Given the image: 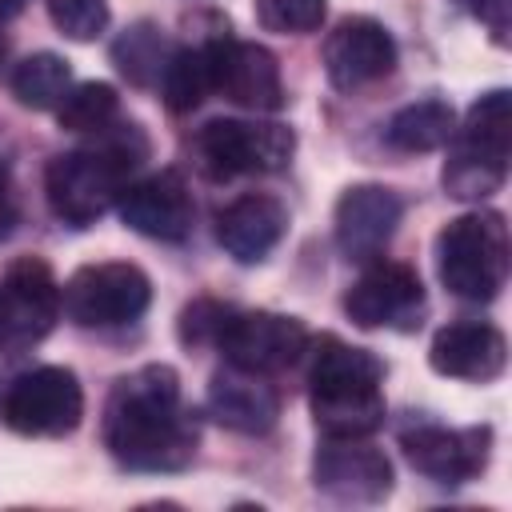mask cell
<instances>
[{"instance_id": "22", "label": "cell", "mask_w": 512, "mask_h": 512, "mask_svg": "<svg viewBox=\"0 0 512 512\" xmlns=\"http://www.w3.org/2000/svg\"><path fill=\"white\" fill-rule=\"evenodd\" d=\"M72 88V68L56 52H32L12 68V96L24 108H56Z\"/></svg>"}, {"instance_id": "10", "label": "cell", "mask_w": 512, "mask_h": 512, "mask_svg": "<svg viewBox=\"0 0 512 512\" xmlns=\"http://www.w3.org/2000/svg\"><path fill=\"white\" fill-rule=\"evenodd\" d=\"M216 344L232 368L268 376L300 360V352L308 348V328L296 316L280 312H228Z\"/></svg>"}, {"instance_id": "13", "label": "cell", "mask_w": 512, "mask_h": 512, "mask_svg": "<svg viewBox=\"0 0 512 512\" xmlns=\"http://www.w3.org/2000/svg\"><path fill=\"white\" fill-rule=\"evenodd\" d=\"M312 476H316V488L340 504H376L392 488L388 456L364 436H324Z\"/></svg>"}, {"instance_id": "4", "label": "cell", "mask_w": 512, "mask_h": 512, "mask_svg": "<svg viewBox=\"0 0 512 512\" xmlns=\"http://www.w3.org/2000/svg\"><path fill=\"white\" fill-rule=\"evenodd\" d=\"M452 156L444 160V188L456 200H484L492 196L508 176L512 156V96L504 88H492L468 108L464 128L452 132Z\"/></svg>"}, {"instance_id": "17", "label": "cell", "mask_w": 512, "mask_h": 512, "mask_svg": "<svg viewBox=\"0 0 512 512\" xmlns=\"http://www.w3.org/2000/svg\"><path fill=\"white\" fill-rule=\"evenodd\" d=\"M404 204L384 184H352L336 200V248L348 260H372L392 240Z\"/></svg>"}, {"instance_id": "9", "label": "cell", "mask_w": 512, "mask_h": 512, "mask_svg": "<svg viewBox=\"0 0 512 512\" xmlns=\"http://www.w3.org/2000/svg\"><path fill=\"white\" fill-rule=\"evenodd\" d=\"M60 284L40 256H24L0 276V352H20L52 332Z\"/></svg>"}, {"instance_id": "14", "label": "cell", "mask_w": 512, "mask_h": 512, "mask_svg": "<svg viewBox=\"0 0 512 512\" xmlns=\"http://www.w3.org/2000/svg\"><path fill=\"white\" fill-rule=\"evenodd\" d=\"M400 448L408 464L436 480V484H468L484 472L492 428H444V424H416L400 436Z\"/></svg>"}, {"instance_id": "20", "label": "cell", "mask_w": 512, "mask_h": 512, "mask_svg": "<svg viewBox=\"0 0 512 512\" xmlns=\"http://www.w3.org/2000/svg\"><path fill=\"white\" fill-rule=\"evenodd\" d=\"M208 412L232 432L264 436L280 416V400H276L272 384H264L260 372H244V368L228 364L208 384Z\"/></svg>"}, {"instance_id": "33", "label": "cell", "mask_w": 512, "mask_h": 512, "mask_svg": "<svg viewBox=\"0 0 512 512\" xmlns=\"http://www.w3.org/2000/svg\"><path fill=\"white\" fill-rule=\"evenodd\" d=\"M0 64H4V40H0Z\"/></svg>"}, {"instance_id": "26", "label": "cell", "mask_w": 512, "mask_h": 512, "mask_svg": "<svg viewBox=\"0 0 512 512\" xmlns=\"http://www.w3.org/2000/svg\"><path fill=\"white\" fill-rule=\"evenodd\" d=\"M256 20L268 32H284V36H300V32H316L324 20V0H256Z\"/></svg>"}, {"instance_id": "28", "label": "cell", "mask_w": 512, "mask_h": 512, "mask_svg": "<svg viewBox=\"0 0 512 512\" xmlns=\"http://www.w3.org/2000/svg\"><path fill=\"white\" fill-rule=\"evenodd\" d=\"M224 316H228V308H220V304H212V300H196V304H188V308H184L180 336H184L188 344L216 340V336H220V328H224Z\"/></svg>"}, {"instance_id": "1", "label": "cell", "mask_w": 512, "mask_h": 512, "mask_svg": "<svg viewBox=\"0 0 512 512\" xmlns=\"http://www.w3.org/2000/svg\"><path fill=\"white\" fill-rule=\"evenodd\" d=\"M104 448L132 472H180L196 452V424L180 404V376L144 364L120 376L104 404Z\"/></svg>"}, {"instance_id": "25", "label": "cell", "mask_w": 512, "mask_h": 512, "mask_svg": "<svg viewBox=\"0 0 512 512\" xmlns=\"http://www.w3.org/2000/svg\"><path fill=\"white\" fill-rule=\"evenodd\" d=\"M112 56H116V64H120V72H124L128 80L152 84V80H160V72H164V64H168L172 52L164 48V36H160L152 24H136V28H128V32L116 40Z\"/></svg>"}, {"instance_id": "29", "label": "cell", "mask_w": 512, "mask_h": 512, "mask_svg": "<svg viewBox=\"0 0 512 512\" xmlns=\"http://www.w3.org/2000/svg\"><path fill=\"white\" fill-rule=\"evenodd\" d=\"M472 16H476V20H484V28L492 32V40H496V44H508V28H512V0H480Z\"/></svg>"}, {"instance_id": "15", "label": "cell", "mask_w": 512, "mask_h": 512, "mask_svg": "<svg viewBox=\"0 0 512 512\" xmlns=\"http://www.w3.org/2000/svg\"><path fill=\"white\" fill-rule=\"evenodd\" d=\"M396 68V40L368 16L340 20L324 40V72L340 92L368 88Z\"/></svg>"}, {"instance_id": "18", "label": "cell", "mask_w": 512, "mask_h": 512, "mask_svg": "<svg viewBox=\"0 0 512 512\" xmlns=\"http://www.w3.org/2000/svg\"><path fill=\"white\" fill-rule=\"evenodd\" d=\"M428 364L440 376L452 380H472V384H488L504 372L508 364V340L500 328L480 324V320H464V324H448L432 336L428 348Z\"/></svg>"}, {"instance_id": "23", "label": "cell", "mask_w": 512, "mask_h": 512, "mask_svg": "<svg viewBox=\"0 0 512 512\" xmlns=\"http://www.w3.org/2000/svg\"><path fill=\"white\" fill-rule=\"evenodd\" d=\"M160 88H164L168 112H192V108H200V100L212 92L204 48H180V52H172L168 64H164V72H160Z\"/></svg>"}, {"instance_id": "21", "label": "cell", "mask_w": 512, "mask_h": 512, "mask_svg": "<svg viewBox=\"0 0 512 512\" xmlns=\"http://www.w3.org/2000/svg\"><path fill=\"white\" fill-rule=\"evenodd\" d=\"M452 132H456V112L440 96H428V100H416V104L400 108L384 128L388 144L400 148V152H432V148L448 144Z\"/></svg>"}, {"instance_id": "2", "label": "cell", "mask_w": 512, "mask_h": 512, "mask_svg": "<svg viewBox=\"0 0 512 512\" xmlns=\"http://www.w3.org/2000/svg\"><path fill=\"white\" fill-rule=\"evenodd\" d=\"M100 140L88 148H72L48 160L44 168V196L48 208L72 224V228H88L96 224L112 204H120L132 168L144 160L148 144L140 136L136 124H120V128H104L96 132Z\"/></svg>"}, {"instance_id": "5", "label": "cell", "mask_w": 512, "mask_h": 512, "mask_svg": "<svg viewBox=\"0 0 512 512\" xmlns=\"http://www.w3.org/2000/svg\"><path fill=\"white\" fill-rule=\"evenodd\" d=\"M440 284L460 300H492L508 280V224L500 212H464L436 236Z\"/></svg>"}, {"instance_id": "7", "label": "cell", "mask_w": 512, "mask_h": 512, "mask_svg": "<svg viewBox=\"0 0 512 512\" xmlns=\"http://www.w3.org/2000/svg\"><path fill=\"white\" fill-rule=\"evenodd\" d=\"M152 280L128 260L84 264L60 288V308L80 328H120L148 312Z\"/></svg>"}, {"instance_id": "19", "label": "cell", "mask_w": 512, "mask_h": 512, "mask_svg": "<svg viewBox=\"0 0 512 512\" xmlns=\"http://www.w3.org/2000/svg\"><path fill=\"white\" fill-rule=\"evenodd\" d=\"M288 232V208L268 192H244L216 216L220 248L240 264H260Z\"/></svg>"}, {"instance_id": "32", "label": "cell", "mask_w": 512, "mask_h": 512, "mask_svg": "<svg viewBox=\"0 0 512 512\" xmlns=\"http://www.w3.org/2000/svg\"><path fill=\"white\" fill-rule=\"evenodd\" d=\"M456 4H464L468 12H476V4H480V0H456Z\"/></svg>"}, {"instance_id": "3", "label": "cell", "mask_w": 512, "mask_h": 512, "mask_svg": "<svg viewBox=\"0 0 512 512\" xmlns=\"http://www.w3.org/2000/svg\"><path fill=\"white\" fill-rule=\"evenodd\" d=\"M384 364L368 348L320 336L308 368V400L324 436H368L384 424Z\"/></svg>"}, {"instance_id": "24", "label": "cell", "mask_w": 512, "mask_h": 512, "mask_svg": "<svg viewBox=\"0 0 512 512\" xmlns=\"http://www.w3.org/2000/svg\"><path fill=\"white\" fill-rule=\"evenodd\" d=\"M116 108H120L116 88L104 80H88L68 88V96L56 104V120L68 132H104L116 124Z\"/></svg>"}, {"instance_id": "8", "label": "cell", "mask_w": 512, "mask_h": 512, "mask_svg": "<svg viewBox=\"0 0 512 512\" xmlns=\"http://www.w3.org/2000/svg\"><path fill=\"white\" fill-rule=\"evenodd\" d=\"M0 416L20 436H64L84 416V392L68 368L44 364L12 380Z\"/></svg>"}, {"instance_id": "31", "label": "cell", "mask_w": 512, "mask_h": 512, "mask_svg": "<svg viewBox=\"0 0 512 512\" xmlns=\"http://www.w3.org/2000/svg\"><path fill=\"white\" fill-rule=\"evenodd\" d=\"M24 4H28V0H0V16H16Z\"/></svg>"}, {"instance_id": "11", "label": "cell", "mask_w": 512, "mask_h": 512, "mask_svg": "<svg viewBox=\"0 0 512 512\" xmlns=\"http://www.w3.org/2000/svg\"><path fill=\"white\" fill-rule=\"evenodd\" d=\"M204 56H208L212 92H220L224 100L252 108V112H276L284 104L280 64L264 44L220 36L204 44Z\"/></svg>"}, {"instance_id": "12", "label": "cell", "mask_w": 512, "mask_h": 512, "mask_svg": "<svg viewBox=\"0 0 512 512\" xmlns=\"http://www.w3.org/2000/svg\"><path fill=\"white\" fill-rule=\"evenodd\" d=\"M344 312L356 328H416L424 316V284L408 264L376 260L344 296Z\"/></svg>"}, {"instance_id": "6", "label": "cell", "mask_w": 512, "mask_h": 512, "mask_svg": "<svg viewBox=\"0 0 512 512\" xmlns=\"http://www.w3.org/2000/svg\"><path fill=\"white\" fill-rule=\"evenodd\" d=\"M192 148H196V164L212 180H232V176L280 172L296 152V136L292 128L272 120H208L196 132Z\"/></svg>"}, {"instance_id": "16", "label": "cell", "mask_w": 512, "mask_h": 512, "mask_svg": "<svg viewBox=\"0 0 512 512\" xmlns=\"http://www.w3.org/2000/svg\"><path fill=\"white\" fill-rule=\"evenodd\" d=\"M120 220L140 232V236H152V240H184L192 232V220H196V204H192V192L184 184L180 172L164 168L156 176H144L136 184L124 188L120 196Z\"/></svg>"}, {"instance_id": "30", "label": "cell", "mask_w": 512, "mask_h": 512, "mask_svg": "<svg viewBox=\"0 0 512 512\" xmlns=\"http://www.w3.org/2000/svg\"><path fill=\"white\" fill-rule=\"evenodd\" d=\"M16 224V204H12V172H8V160H4V148H0V236H8Z\"/></svg>"}, {"instance_id": "27", "label": "cell", "mask_w": 512, "mask_h": 512, "mask_svg": "<svg viewBox=\"0 0 512 512\" xmlns=\"http://www.w3.org/2000/svg\"><path fill=\"white\" fill-rule=\"evenodd\" d=\"M48 16L68 40H96L108 28V0H48Z\"/></svg>"}]
</instances>
